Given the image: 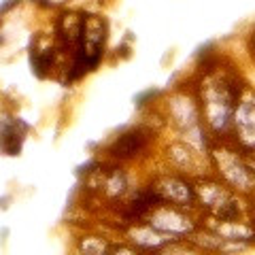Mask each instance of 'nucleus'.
Masks as SVG:
<instances>
[{
    "mask_svg": "<svg viewBox=\"0 0 255 255\" xmlns=\"http://www.w3.org/2000/svg\"><path fill=\"white\" fill-rule=\"evenodd\" d=\"M107 23L98 15H90L81 23V62L85 66H94L98 62L105 47Z\"/></svg>",
    "mask_w": 255,
    "mask_h": 255,
    "instance_id": "obj_1",
    "label": "nucleus"
},
{
    "mask_svg": "<svg viewBox=\"0 0 255 255\" xmlns=\"http://www.w3.org/2000/svg\"><path fill=\"white\" fill-rule=\"evenodd\" d=\"M198 191H200L202 202L209 206V209H211L215 215H219L221 219L234 217L236 209H234L232 198H230L219 185H213V183H202V185L198 187Z\"/></svg>",
    "mask_w": 255,
    "mask_h": 255,
    "instance_id": "obj_2",
    "label": "nucleus"
},
{
    "mask_svg": "<svg viewBox=\"0 0 255 255\" xmlns=\"http://www.w3.org/2000/svg\"><path fill=\"white\" fill-rule=\"evenodd\" d=\"M151 223L162 230H168V232H187L191 228L189 219H185L177 211H168V209H157L153 217H151Z\"/></svg>",
    "mask_w": 255,
    "mask_h": 255,
    "instance_id": "obj_3",
    "label": "nucleus"
},
{
    "mask_svg": "<svg viewBox=\"0 0 255 255\" xmlns=\"http://www.w3.org/2000/svg\"><path fill=\"white\" fill-rule=\"evenodd\" d=\"M145 142H147V138L142 136V132H130V134H124L111 151H113V155H117V157H130L134 153H138V151L145 147Z\"/></svg>",
    "mask_w": 255,
    "mask_h": 255,
    "instance_id": "obj_4",
    "label": "nucleus"
},
{
    "mask_svg": "<svg viewBox=\"0 0 255 255\" xmlns=\"http://www.w3.org/2000/svg\"><path fill=\"white\" fill-rule=\"evenodd\" d=\"M236 124L243 132V138L247 142H255V102L253 100H247L241 105Z\"/></svg>",
    "mask_w": 255,
    "mask_h": 255,
    "instance_id": "obj_5",
    "label": "nucleus"
},
{
    "mask_svg": "<svg viewBox=\"0 0 255 255\" xmlns=\"http://www.w3.org/2000/svg\"><path fill=\"white\" fill-rule=\"evenodd\" d=\"M157 191L170 202H187L191 198V191L183 181L179 179H162L157 185Z\"/></svg>",
    "mask_w": 255,
    "mask_h": 255,
    "instance_id": "obj_6",
    "label": "nucleus"
},
{
    "mask_svg": "<svg viewBox=\"0 0 255 255\" xmlns=\"http://www.w3.org/2000/svg\"><path fill=\"white\" fill-rule=\"evenodd\" d=\"M134 241H138V243H142V245H147V247H159V245H164L166 241H168V238L166 236H159V234H151L149 230H136V232H134Z\"/></svg>",
    "mask_w": 255,
    "mask_h": 255,
    "instance_id": "obj_7",
    "label": "nucleus"
},
{
    "mask_svg": "<svg viewBox=\"0 0 255 255\" xmlns=\"http://www.w3.org/2000/svg\"><path fill=\"white\" fill-rule=\"evenodd\" d=\"M107 249L109 247L102 241H98V238H85V241L81 243V251H85V253H102Z\"/></svg>",
    "mask_w": 255,
    "mask_h": 255,
    "instance_id": "obj_8",
    "label": "nucleus"
},
{
    "mask_svg": "<svg viewBox=\"0 0 255 255\" xmlns=\"http://www.w3.org/2000/svg\"><path fill=\"white\" fill-rule=\"evenodd\" d=\"M253 49H255V36H253Z\"/></svg>",
    "mask_w": 255,
    "mask_h": 255,
    "instance_id": "obj_9",
    "label": "nucleus"
}]
</instances>
